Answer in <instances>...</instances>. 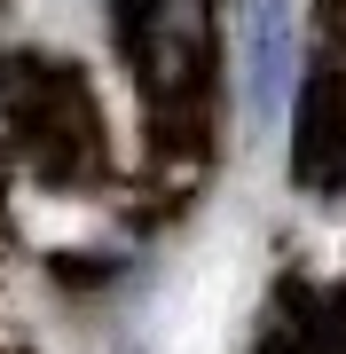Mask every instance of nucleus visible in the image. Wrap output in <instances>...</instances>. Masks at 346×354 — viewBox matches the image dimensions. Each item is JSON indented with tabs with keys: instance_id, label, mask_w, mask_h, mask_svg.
<instances>
[{
	"instance_id": "f257e3e1",
	"label": "nucleus",
	"mask_w": 346,
	"mask_h": 354,
	"mask_svg": "<svg viewBox=\"0 0 346 354\" xmlns=\"http://www.w3.org/2000/svg\"><path fill=\"white\" fill-rule=\"evenodd\" d=\"M134 39H142V55H150V79L166 87V102L205 87V64H213L205 0H142L134 8Z\"/></svg>"
},
{
	"instance_id": "f03ea898",
	"label": "nucleus",
	"mask_w": 346,
	"mask_h": 354,
	"mask_svg": "<svg viewBox=\"0 0 346 354\" xmlns=\"http://www.w3.org/2000/svg\"><path fill=\"white\" fill-rule=\"evenodd\" d=\"M236 48H244V111L268 127L291 95V0H244Z\"/></svg>"
}]
</instances>
